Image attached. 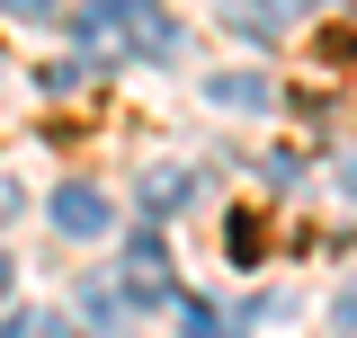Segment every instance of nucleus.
I'll use <instances>...</instances> for the list:
<instances>
[{
  "label": "nucleus",
  "mask_w": 357,
  "mask_h": 338,
  "mask_svg": "<svg viewBox=\"0 0 357 338\" xmlns=\"http://www.w3.org/2000/svg\"><path fill=\"white\" fill-rule=\"evenodd\" d=\"M116 27H126V45H134V54H152V63H170V54H178L161 0H89V9H81V36H89V45H116Z\"/></svg>",
  "instance_id": "nucleus-1"
},
{
  "label": "nucleus",
  "mask_w": 357,
  "mask_h": 338,
  "mask_svg": "<svg viewBox=\"0 0 357 338\" xmlns=\"http://www.w3.org/2000/svg\"><path fill=\"white\" fill-rule=\"evenodd\" d=\"M116 294H126V303H143V312H170V303H178L161 232H134V241H126V258H116Z\"/></svg>",
  "instance_id": "nucleus-2"
},
{
  "label": "nucleus",
  "mask_w": 357,
  "mask_h": 338,
  "mask_svg": "<svg viewBox=\"0 0 357 338\" xmlns=\"http://www.w3.org/2000/svg\"><path fill=\"white\" fill-rule=\"evenodd\" d=\"M45 214H54V232H72V241H98V232H107V196H98L89 178H63V187L45 196Z\"/></svg>",
  "instance_id": "nucleus-3"
},
{
  "label": "nucleus",
  "mask_w": 357,
  "mask_h": 338,
  "mask_svg": "<svg viewBox=\"0 0 357 338\" xmlns=\"http://www.w3.org/2000/svg\"><path fill=\"white\" fill-rule=\"evenodd\" d=\"M223 250H232V267H259V258H268V223L241 205V214H232V232H223Z\"/></svg>",
  "instance_id": "nucleus-4"
},
{
  "label": "nucleus",
  "mask_w": 357,
  "mask_h": 338,
  "mask_svg": "<svg viewBox=\"0 0 357 338\" xmlns=\"http://www.w3.org/2000/svg\"><path fill=\"white\" fill-rule=\"evenodd\" d=\"M206 98H215V107H268L277 89H268L259 72H223V81H206Z\"/></svg>",
  "instance_id": "nucleus-5"
},
{
  "label": "nucleus",
  "mask_w": 357,
  "mask_h": 338,
  "mask_svg": "<svg viewBox=\"0 0 357 338\" xmlns=\"http://www.w3.org/2000/svg\"><path fill=\"white\" fill-rule=\"evenodd\" d=\"M188 196H197V178H188V169H152V178H143V205H152V214L188 205Z\"/></svg>",
  "instance_id": "nucleus-6"
},
{
  "label": "nucleus",
  "mask_w": 357,
  "mask_h": 338,
  "mask_svg": "<svg viewBox=\"0 0 357 338\" xmlns=\"http://www.w3.org/2000/svg\"><path fill=\"white\" fill-rule=\"evenodd\" d=\"M170 312H178V338H223V312H215V303H197V294H178Z\"/></svg>",
  "instance_id": "nucleus-7"
},
{
  "label": "nucleus",
  "mask_w": 357,
  "mask_h": 338,
  "mask_svg": "<svg viewBox=\"0 0 357 338\" xmlns=\"http://www.w3.org/2000/svg\"><path fill=\"white\" fill-rule=\"evenodd\" d=\"M81 81H89V63H45V72H36V89H45V98H72Z\"/></svg>",
  "instance_id": "nucleus-8"
},
{
  "label": "nucleus",
  "mask_w": 357,
  "mask_h": 338,
  "mask_svg": "<svg viewBox=\"0 0 357 338\" xmlns=\"http://www.w3.org/2000/svg\"><path fill=\"white\" fill-rule=\"evenodd\" d=\"M0 338H63V321H54V312H18Z\"/></svg>",
  "instance_id": "nucleus-9"
},
{
  "label": "nucleus",
  "mask_w": 357,
  "mask_h": 338,
  "mask_svg": "<svg viewBox=\"0 0 357 338\" xmlns=\"http://www.w3.org/2000/svg\"><path fill=\"white\" fill-rule=\"evenodd\" d=\"M0 9H9V18H27V27H45V18H54L63 0H0Z\"/></svg>",
  "instance_id": "nucleus-10"
},
{
  "label": "nucleus",
  "mask_w": 357,
  "mask_h": 338,
  "mask_svg": "<svg viewBox=\"0 0 357 338\" xmlns=\"http://www.w3.org/2000/svg\"><path fill=\"white\" fill-rule=\"evenodd\" d=\"M340 330H357V294H340Z\"/></svg>",
  "instance_id": "nucleus-11"
},
{
  "label": "nucleus",
  "mask_w": 357,
  "mask_h": 338,
  "mask_svg": "<svg viewBox=\"0 0 357 338\" xmlns=\"http://www.w3.org/2000/svg\"><path fill=\"white\" fill-rule=\"evenodd\" d=\"M340 187H349V196H357V161H349V169H340Z\"/></svg>",
  "instance_id": "nucleus-12"
},
{
  "label": "nucleus",
  "mask_w": 357,
  "mask_h": 338,
  "mask_svg": "<svg viewBox=\"0 0 357 338\" xmlns=\"http://www.w3.org/2000/svg\"><path fill=\"white\" fill-rule=\"evenodd\" d=\"M0 294H9V250H0Z\"/></svg>",
  "instance_id": "nucleus-13"
}]
</instances>
